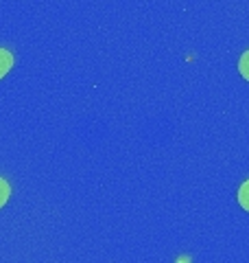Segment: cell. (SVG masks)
I'll list each match as a JSON object with an SVG mask.
<instances>
[{"label": "cell", "instance_id": "cell-1", "mask_svg": "<svg viewBox=\"0 0 249 263\" xmlns=\"http://www.w3.org/2000/svg\"><path fill=\"white\" fill-rule=\"evenodd\" d=\"M11 66H13V55L9 51H5V48H0V79L11 70Z\"/></svg>", "mask_w": 249, "mask_h": 263}, {"label": "cell", "instance_id": "cell-4", "mask_svg": "<svg viewBox=\"0 0 249 263\" xmlns=\"http://www.w3.org/2000/svg\"><path fill=\"white\" fill-rule=\"evenodd\" d=\"M238 70H240V75H243V79L249 81V51L243 53V57H240V62H238Z\"/></svg>", "mask_w": 249, "mask_h": 263}, {"label": "cell", "instance_id": "cell-3", "mask_svg": "<svg viewBox=\"0 0 249 263\" xmlns=\"http://www.w3.org/2000/svg\"><path fill=\"white\" fill-rule=\"evenodd\" d=\"M238 202H240V206H243L245 211H249V180L240 186V191H238Z\"/></svg>", "mask_w": 249, "mask_h": 263}, {"label": "cell", "instance_id": "cell-2", "mask_svg": "<svg viewBox=\"0 0 249 263\" xmlns=\"http://www.w3.org/2000/svg\"><path fill=\"white\" fill-rule=\"evenodd\" d=\"M9 195H11V186H9V182L0 178V209H3L5 204H7V200H9Z\"/></svg>", "mask_w": 249, "mask_h": 263}]
</instances>
